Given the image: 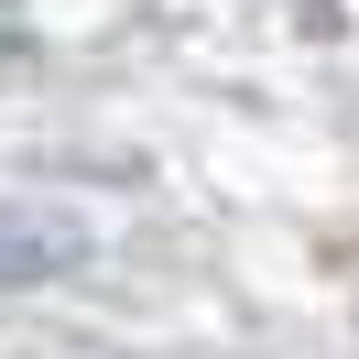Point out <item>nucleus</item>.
Here are the masks:
<instances>
[{
  "mask_svg": "<svg viewBox=\"0 0 359 359\" xmlns=\"http://www.w3.org/2000/svg\"><path fill=\"white\" fill-rule=\"evenodd\" d=\"M66 272H88V229L55 218V207H11L0 196V283H66Z\"/></svg>",
  "mask_w": 359,
  "mask_h": 359,
  "instance_id": "f257e3e1",
  "label": "nucleus"
}]
</instances>
